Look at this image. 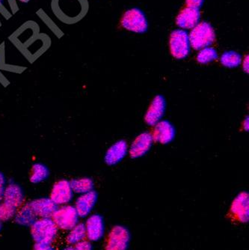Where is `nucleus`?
<instances>
[{"label": "nucleus", "instance_id": "obj_1", "mask_svg": "<svg viewBox=\"0 0 249 250\" xmlns=\"http://www.w3.org/2000/svg\"><path fill=\"white\" fill-rule=\"evenodd\" d=\"M59 229L50 218H39L31 226V234L35 244H52L58 236Z\"/></svg>", "mask_w": 249, "mask_h": 250}, {"label": "nucleus", "instance_id": "obj_2", "mask_svg": "<svg viewBox=\"0 0 249 250\" xmlns=\"http://www.w3.org/2000/svg\"><path fill=\"white\" fill-rule=\"evenodd\" d=\"M188 39L194 50H202L215 42L216 34L209 23L202 22L193 28Z\"/></svg>", "mask_w": 249, "mask_h": 250}, {"label": "nucleus", "instance_id": "obj_3", "mask_svg": "<svg viewBox=\"0 0 249 250\" xmlns=\"http://www.w3.org/2000/svg\"><path fill=\"white\" fill-rule=\"evenodd\" d=\"M51 218L59 230L69 231L79 223L80 217L74 206L65 205L58 207Z\"/></svg>", "mask_w": 249, "mask_h": 250}, {"label": "nucleus", "instance_id": "obj_4", "mask_svg": "<svg viewBox=\"0 0 249 250\" xmlns=\"http://www.w3.org/2000/svg\"><path fill=\"white\" fill-rule=\"evenodd\" d=\"M170 50L177 60H183L190 51V43L187 32L181 29L174 31L170 37Z\"/></svg>", "mask_w": 249, "mask_h": 250}, {"label": "nucleus", "instance_id": "obj_5", "mask_svg": "<svg viewBox=\"0 0 249 250\" xmlns=\"http://www.w3.org/2000/svg\"><path fill=\"white\" fill-rule=\"evenodd\" d=\"M122 25L127 30L137 33L146 32L148 26L145 15L139 8H132L125 12L122 18Z\"/></svg>", "mask_w": 249, "mask_h": 250}, {"label": "nucleus", "instance_id": "obj_6", "mask_svg": "<svg viewBox=\"0 0 249 250\" xmlns=\"http://www.w3.org/2000/svg\"><path fill=\"white\" fill-rule=\"evenodd\" d=\"M129 240L130 234L126 228L121 226H115L106 238L105 250H126Z\"/></svg>", "mask_w": 249, "mask_h": 250}, {"label": "nucleus", "instance_id": "obj_7", "mask_svg": "<svg viewBox=\"0 0 249 250\" xmlns=\"http://www.w3.org/2000/svg\"><path fill=\"white\" fill-rule=\"evenodd\" d=\"M77 0H53L52 3L53 13L65 23L72 22L78 14L77 13Z\"/></svg>", "mask_w": 249, "mask_h": 250}, {"label": "nucleus", "instance_id": "obj_8", "mask_svg": "<svg viewBox=\"0 0 249 250\" xmlns=\"http://www.w3.org/2000/svg\"><path fill=\"white\" fill-rule=\"evenodd\" d=\"M249 193L242 192L232 202L229 215L235 222L246 223L249 219Z\"/></svg>", "mask_w": 249, "mask_h": 250}, {"label": "nucleus", "instance_id": "obj_9", "mask_svg": "<svg viewBox=\"0 0 249 250\" xmlns=\"http://www.w3.org/2000/svg\"><path fill=\"white\" fill-rule=\"evenodd\" d=\"M74 196L70 181L60 180L53 185L50 192V199L56 206H65L71 202Z\"/></svg>", "mask_w": 249, "mask_h": 250}, {"label": "nucleus", "instance_id": "obj_10", "mask_svg": "<svg viewBox=\"0 0 249 250\" xmlns=\"http://www.w3.org/2000/svg\"><path fill=\"white\" fill-rule=\"evenodd\" d=\"M150 134L153 141L161 144H168L174 140L175 130L168 121H160L154 125V128Z\"/></svg>", "mask_w": 249, "mask_h": 250}, {"label": "nucleus", "instance_id": "obj_11", "mask_svg": "<svg viewBox=\"0 0 249 250\" xmlns=\"http://www.w3.org/2000/svg\"><path fill=\"white\" fill-rule=\"evenodd\" d=\"M166 110V101L162 95H157L153 98L146 112L145 121L150 126H154L161 121Z\"/></svg>", "mask_w": 249, "mask_h": 250}, {"label": "nucleus", "instance_id": "obj_12", "mask_svg": "<svg viewBox=\"0 0 249 250\" xmlns=\"http://www.w3.org/2000/svg\"><path fill=\"white\" fill-rule=\"evenodd\" d=\"M38 218H50L59 206L50 198H40L28 202Z\"/></svg>", "mask_w": 249, "mask_h": 250}, {"label": "nucleus", "instance_id": "obj_13", "mask_svg": "<svg viewBox=\"0 0 249 250\" xmlns=\"http://www.w3.org/2000/svg\"><path fill=\"white\" fill-rule=\"evenodd\" d=\"M86 238L89 241H98L104 234V219L99 214L91 215L85 224Z\"/></svg>", "mask_w": 249, "mask_h": 250}, {"label": "nucleus", "instance_id": "obj_14", "mask_svg": "<svg viewBox=\"0 0 249 250\" xmlns=\"http://www.w3.org/2000/svg\"><path fill=\"white\" fill-rule=\"evenodd\" d=\"M199 9L193 7H187L181 11L176 19L177 26L183 29H192L198 24L200 21Z\"/></svg>", "mask_w": 249, "mask_h": 250}, {"label": "nucleus", "instance_id": "obj_15", "mask_svg": "<svg viewBox=\"0 0 249 250\" xmlns=\"http://www.w3.org/2000/svg\"><path fill=\"white\" fill-rule=\"evenodd\" d=\"M2 202L13 206L16 209L20 208L25 202V195L20 185L10 183L5 188Z\"/></svg>", "mask_w": 249, "mask_h": 250}, {"label": "nucleus", "instance_id": "obj_16", "mask_svg": "<svg viewBox=\"0 0 249 250\" xmlns=\"http://www.w3.org/2000/svg\"><path fill=\"white\" fill-rule=\"evenodd\" d=\"M97 200H98V194L94 191L91 190L82 194L76 201L75 206H74L79 217H87L95 206Z\"/></svg>", "mask_w": 249, "mask_h": 250}, {"label": "nucleus", "instance_id": "obj_17", "mask_svg": "<svg viewBox=\"0 0 249 250\" xmlns=\"http://www.w3.org/2000/svg\"><path fill=\"white\" fill-rule=\"evenodd\" d=\"M153 142L150 133H142L136 137L131 145L129 148V155L133 158L142 157L150 149Z\"/></svg>", "mask_w": 249, "mask_h": 250}, {"label": "nucleus", "instance_id": "obj_18", "mask_svg": "<svg viewBox=\"0 0 249 250\" xmlns=\"http://www.w3.org/2000/svg\"><path fill=\"white\" fill-rule=\"evenodd\" d=\"M127 144L124 140L117 142L108 149L105 155V162L109 166L120 162L127 153Z\"/></svg>", "mask_w": 249, "mask_h": 250}, {"label": "nucleus", "instance_id": "obj_19", "mask_svg": "<svg viewBox=\"0 0 249 250\" xmlns=\"http://www.w3.org/2000/svg\"><path fill=\"white\" fill-rule=\"evenodd\" d=\"M38 219L39 218L31 208L29 203L23 204L20 208H18L15 217V222L18 225L29 227H31Z\"/></svg>", "mask_w": 249, "mask_h": 250}, {"label": "nucleus", "instance_id": "obj_20", "mask_svg": "<svg viewBox=\"0 0 249 250\" xmlns=\"http://www.w3.org/2000/svg\"><path fill=\"white\" fill-rule=\"evenodd\" d=\"M50 176V170L43 164H35L32 166L29 174V181L32 184H39L46 181Z\"/></svg>", "mask_w": 249, "mask_h": 250}, {"label": "nucleus", "instance_id": "obj_21", "mask_svg": "<svg viewBox=\"0 0 249 250\" xmlns=\"http://www.w3.org/2000/svg\"><path fill=\"white\" fill-rule=\"evenodd\" d=\"M68 231V234L66 237V241L70 245H75L79 242H81V241L86 239L85 226V224H83V223H77Z\"/></svg>", "mask_w": 249, "mask_h": 250}, {"label": "nucleus", "instance_id": "obj_22", "mask_svg": "<svg viewBox=\"0 0 249 250\" xmlns=\"http://www.w3.org/2000/svg\"><path fill=\"white\" fill-rule=\"evenodd\" d=\"M70 184L73 192L81 195L93 190V188H94L92 180L89 178L74 179L70 181Z\"/></svg>", "mask_w": 249, "mask_h": 250}, {"label": "nucleus", "instance_id": "obj_23", "mask_svg": "<svg viewBox=\"0 0 249 250\" xmlns=\"http://www.w3.org/2000/svg\"><path fill=\"white\" fill-rule=\"evenodd\" d=\"M242 56L236 52L230 51L224 53L221 58V62L225 67H237L241 64Z\"/></svg>", "mask_w": 249, "mask_h": 250}, {"label": "nucleus", "instance_id": "obj_24", "mask_svg": "<svg viewBox=\"0 0 249 250\" xmlns=\"http://www.w3.org/2000/svg\"><path fill=\"white\" fill-rule=\"evenodd\" d=\"M218 58L217 52L211 47H205L202 49L197 56V60L201 64H208L214 61Z\"/></svg>", "mask_w": 249, "mask_h": 250}, {"label": "nucleus", "instance_id": "obj_25", "mask_svg": "<svg viewBox=\"0 0 249 250\" xmlns=\"http://www.w3.org/2000/svg\"><path fill=\"white\" fill-rule=\"evenodd\" d=\"M18 209L4 202H0V223L15 218Z\"/></svg>", "mask_w": 249, "mask_h": 250}, {"label": "nucleus", "instance_id": "obj_26", "mask_svg": "<svg viewBox=\"0 0 249 250\" xmlns=\"http://www.w3.org/2000/svg\"><path fill=\"white\" fill-rule=\"evenodd\" d=\"M73 248H74V250H92V245H91V241L85 239L74 245Z\"/></svg>", "mask_w": 249, "mask_h": 250}, {"label": "nucleus", "instance_id": "obj_27", "mask_svg": "<svg viewBox=\"0 0 249 250\" xmlns=\"http://www.w3.org/2000/svg\"><path fill=\"white\" fill-rule=\"evenodd\" d=\"M5 188H6V179L4 174L0 172V202L3 200Z\"/></svg>", "mask_w": 249, "mask_h": 250}, {"label": "nucleus", "instance_id": "obj_28", "mask_svg": "<svg viewBox=\"0 0 249 250\" xmlns=\"http://www.w3.org/2000/svg\"><path fill=\"white\" fill-rule=\"evenodd\" d=\"M186 2L188 6L199 8L203 5L204 0H186Z\"/></svg>", "mask_w": 249, "mask_h": 250}, {"label": "nucleus", "instance_id": "obj_29", "mask_svg": "<svg viewBox=\"0 0 249 250\" xmlns=\"http://www.w3.org/2000/svg\"><path fill=\"white\" fill-rule=\"evenodd\" d=\"M34 250H56L52 244H35Z\"/></svg>", "mask_w": 249, "mask_h": 250}, {"label": "nucleus", "instance_id": "obj_30", "mask_svg": "<svg viewBox=\"0 0 249 250\" xmlns=\"http://www.w3.org/2000/svg\"><path fill=\"white\" fill-rule=\"evenodd\" d=\"M243 69L246 72H249V56L246 57L244 62H243Z\"/></svg>", "mask_w": 249, "mask_h": 250}, {"label": "nucleus", "instance_id": "obj_31", "mask_svg": "<svg viewBox=\"0 0 249 250\" xmlns=\"http://www.w3.org/2000/svg\"><path fill=\"white\" fill-rule=\"evenodd\" d=\"M243 126H244L245 130L248 131V130H249V119H248V118L245 120L244 125H243Z\"/></svg>", "mask_w": 249, "mask_h": 250}, {"label": "nucleus", "instance_id": "obj_32", "mask_svg": "<svg viewBox=\"0 0 249 250\" xmlns=\"http://www.w3.org/2000/svg\"><path fill=\"white\" fill-rule=\"evenodd\" d=\"M62 250H74V248H73V247H67L62 249Z\"/></svg>", "mask_w": 249, "mask_h": 250}, {"label": "nucleus", "instance_id": "obj_33", "mask_svg": "<svg viewBox=\"0 0 249 250\" xmlns=\"http://www.w3.org/2000/svg\"><path fill=\"white\" fill-rule=\"evenodd\" d=\"M18 1L22 2H28L29 1H30V0H18Z\"/></svg>", "mask_w": 249, "mask_h": 250}, {"label": "nucleus", "instance_id": "obj_34", "mask_svg": "<svg viewBox=\"0 0 249 250\" xmlns=\"http://www.w3.org/2000/svg\"><path fill=\"white\" fill-rule=\"evenodd\" d=\"M2 230V223H0V231Z\"/></svg>", "mask_w": 249, "mask_h": 250}, {"label": "nucleus", "instance_id": "obj_35", "mask_svg": "<svg viewBox=\"0 0 249 250\" xmlns=\"http://www.w3.org/2000/svg\"><path fill=\"white\" fill-rule=\"evenodd\" d=\"M2 1H3V0H0V7L2 5Z\"/></svg>", "mask_w": 249, "mask_h": 250}]
</instances>
